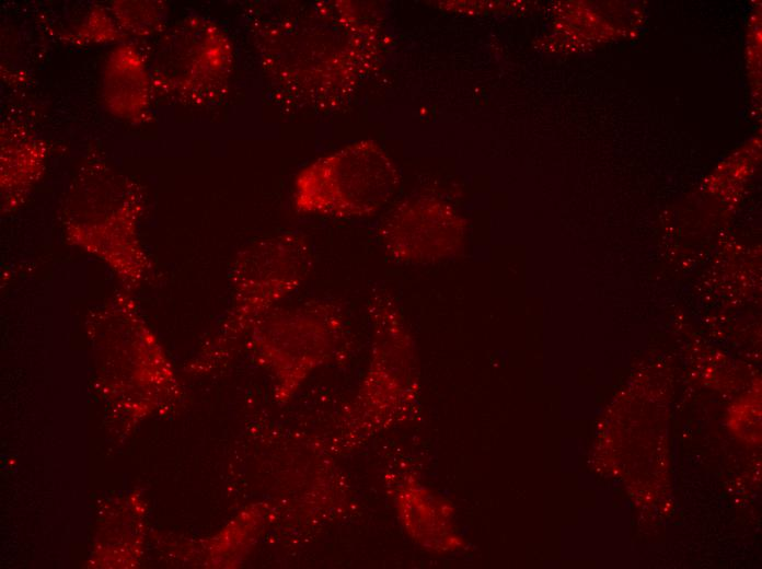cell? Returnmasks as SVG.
Instances as JSON below:
<instances>
[{
  "mask_svg": "<svg viewBox=\"0 0 762 569\" xmlns=\"http://www.w3.org/2000/svg\"><path fill=\"white\" fill-rule=\"evenodd\" d=\"M385 254L399 263L432 264L458 256L466 221L448 202L432 196L399 202L378 231Z\"/></svg>",
  "mask_w": 762,
  "mask_h": 569,
  "instance_id": "obj_4",
  "label": "cell"
},
{
  "mask_svg": "<svg viewBox=\"0 0 762 569\" xmlns=\"http://www.w3.org/2000/svg\"><path fill=\"white\" fill-rule=\"evenodd\" d=\"M340 327V309L328 299L276 307L253 327L254 346L276 375L280 397L292 394L323 363Z\"/></svg>",
  "mask_w": 762,
  "mask_h": 569,
  "instance_id": "obj_3",
  "label": "cell"
},
{
  "mask_svg": "<svg viewBox=\"0 0 762 569\" xmlns=\"http://www.w3.org/2000/svg\"><path fill=\"white\" fill-rule=\"evenodd\" d=\"M231 57L228 38L218 26L186 19L161 44L153 85L190 98L206 96L226 80Z\"/></svg>",
  "mask_w": 762,
  "mask_h": 569,
  "instance_id": "obj_5",
  "label": "cell"
},
{
  "mask_svg": "<svg viewBox=\"0 0 762 569\" xmlns=\"http://www.w3.org/2000/svg\"><path fill=\"white\" fill-rule=\"evenodd\" d=\"M153 84L141 56L130 46H119L108 57L103 93L107 107L117 116L135 118L149 104Z\"/></svg>",
  "mask_w": 762,
  "mask_h": 569,
  "instance_id": "obj_6",
  "label": "cell"
},
{
  "mask_svg": "<svg viewBox=\"0 0 762 569\" xmlns=\"http://www.w3.org/2000/svg\"><path fill=\"white\" fill-rule=\"evenodd\" d=\"M313 254L298 232L263 237L245 247L232 267L233 299L228 330L254 327L309 277Z\"/></svg>",
  "mask_w": 762,
  "mask_h": 569,
  "instance_id": "obj_2",
  "label": "cell"
},
{
  "mask_svg": "<svg viewBox=\"0 0 762 569\" xmlns=\"http://www.w3.org/2000/svg\"><path fill=\"white\" fill-rule=\"evenodd\" d=\"M399 186L393 161L377 143L360 141L300 170L292 185V204L303 213L363 218L383 208Z\"/></svg>",
  "mask_w": 762,
  "mask_h": 569,
  "instance_id": "obj_1",
  "label": "cell"
}]
</instances>
